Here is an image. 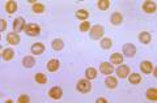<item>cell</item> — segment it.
<instances>
[{
    "label": "cell",
    "instance_id": "obj_25",
    "mask_svg": "<svg viewBox=\"0 0 157 103\" xmlns=\"http://www.w3.org/2000/svg\"><path fill=\"white\" fill-rule=\"evenodd\" d=\"M36 81H37V84H46L47 78H46V76L43 75V73H37L36 75Z\"/></svg>",
    "mask_w": 157,
    "mask_h": 103
},
{
    "label": "cell",
    "instance_id": "obj_28",
    "mask_svg": "<svg viewBox=\"0 0 157 103\" xmlns=\"http://www.w3.org/2000/svg\"><path fill=\"white\" fill-rule=\"evenodd\" d=\"M109 6H110L109 0H101V2H98V8L102 9V11H106L109 8Z\"/></svg>",
    "mask_w": 157,
    "mask_h": 103
},
{
    "label": "cell",
    "instance_id": "obj_7",
    "mask_svg": "<svg viewBox=\"0 0 157 103\" xmlns=\"http://www.w3.org/2000/svg\"><path fill=\"white\" fill-rule=\"evenodd\" d=\"M48 94H50V97L52 98V99H60L62 95H63V91H62L60 87L55 86V87H52V89L48 91Z\"/></svg>",
    "mask_w": 157,
    "mask_h": 103
},
{
    "label": "cell",
    "instance_id": "obj_11",
    "mask_svg": "<svg viewBox=\"0 0 157 103\" xmlns=\"http://www.w3.org/2000/svg\"><path fill=\"white\" fill-rule=\"evenodd\" d=\"M32 52L34 55H41V53L45 52V46L42 43H34L32 46Z\"/></svg>",
    "mask_w": 157,
    "mask_h": 103
},
{
    "label": "cell",
    "instance_id": "obj_4",
    "mask_svg": "<svg viewBox=\"0 0 157 103\" xmlns=\"http://www.w3.org/2000/svg\"><path fill=\"white\" fill-rule=\"evenodd\" d=\"M123 53L126 56H128V57H132V56H135V53H136V47L134 45H131V43H127V45L123 46Z\"/></svg>",
    "mask_w": 157,
    "mask_h": 103
},
{
    "label": "cell",
    "instance_id": "obj_26",
    "mask_svg": "<svg viewBox=\"0 0 157 103\" xmlns=\"http://www.w3.org/2000/svg\"><path fill=\"white\" fill-rule=\"evenodd\" d=\"M111 46H113V42H111L110 38H104L101 41V47L102 48H110Z\"/></svg>",
    "mask_w": 157,
    "mask_h": 103
},
{
    "label": "cell",
    "instance_id": "obj_17",
    "mask_svg": "<svg viewBox=\"0 0 157 103\" xmlns=\"http://www.w3.org/2000/svg\"><path fill=\"white\" fill-rule=\"evenodd\" d=\"M139 41H140L141 43H144V45H148V43L151 42V34L147 33V31L140 33V34H139Z\"/></svg>",
    "mask_w": 157,
    "mask_h": 103
},
{
    "label": "cell",
    "instance_id": "obj_9",
    "mask_svg": "<svg viewBox=\"0 0 157 103\" xmlns=\"http://www.w3.org/2000/svg\"><path fill=\"white\" fill-rule=\"evenodd\" d=\"M59 67H60V63H59V60H56V59H51V60L47 63V69L50 72L58 71Z\"/></svg>",
    "mask_w": 157,
    "mask_h": 103
},
{
    "label": "cell",
    "instance_id": "obj_14",
    "mask_svg": "<svg viewBox=\"0 0 157 103\" xmlns=\"http://www.w3.org/2000/svg\"><path fill=\"white\" fill-rule=\"evenodd\" d=\"M128 81L132 85H137L141 81V76L139 75V73H131V75L128 76Z\"/></svg>",
    "mask_w": 157,
    "mask_h": 103
},
{
    "label": "cell",
    "instance_id": "obj_18",
    "mask_svg": "<svg viewBox=\"0 0 157 103\" xmlns=\"http://www.w3.org/2000/svg\"><path fill=\"white\" fill-rule=\"evenodd\" d=\"M110 61L113 64H121V63H123V56L121 53H113L110 56Z\"/></svg>",
    "mask_w": 157,
    "mask_h": 103
},
{
    "label": "cell",
    "instance_id": "obj_27",
    "mask_svg": "<svg viewBox=\"0 0 157 103\" xmlns=\"http://www.w3.org/2000/svg\"><path fill=\"white\" fill-rule=\"evenodd\" d=\"M88 16H89V14H88V12L84 11V9H80V11H77V12H76V17H77V18H80V20H86Z\"/></svg>",
    "mask_w": 157,
    "mask_h": 103
},
{
    "label": "cell",
    "instance_id": "obj_22",
    "mask_svg": "<svg viewBox=\"0 0 157 103\" xmlns=\"http://www.w3.org/2000/svg\"><path fill=\"white\" fill-rule=\"evenodd\" d=\"M85 76L88 80H93V78L97 77V71L94 69V68H88V69L85 71Z\"/></svg>",
    "mask_w": 157,
    "mask_h": 103
},
{
    "label": "cell",
    "instance_id": "obj_24",
    "mask_svg": "<svg viewBox=\"0 0 157 103\" xmlns=\"http://www.w3.org/2000/svg\"><path fill=\"white\" fill-rule=\"evenodd\" d=\"M147 98L149 101H156L157 99V90L156 89H148L147 90Z\"/></svg>",
    "mask_w": 157,
    "mask_h": 103
},
{
    "label": "cell",
    "instance_id": "obj_29",
    "mask_svg": "<svg viewBox=\"0 0 157 103\" xmlns=\"http://www.w3.org/2000/svg\"><path fill=\"white\" fill-rule=\"evenodd\" d=\"M33 11H34V13H42L43 11H45V7H43L42 4H39V3L33 4Z\"/></svg>",
    "mask_w": 157,
    "mask_h": 103
},
{
    "label": "cell",
    "instance_id": "obj_6",
    "mask_svg": "<svg viewBox=\"0 0 157 103\" xmlns=\"http://www.w3.org/2000/svg\"><path fill=\"white\" fill-rule=\"evenodd\" d=\"M100 71H101V73H104V75L109 76L110 73H113L114 68H113V65L110 64V63H102V64L100 65Z\"/></svg>",
    "mask_w": 157,
    "mask_h": 103
},
{
    "label": "cell",
    "instance_id": "obj_30",
    "mask_svg": "<svg viewBox=\"0 0 157 103\" xmlns=\"http://www.w3.org/2000/svg\"><path fill=\"white\" fill-rule=\"evenodd\" d=\"M89 29H90L89 21H84V22H81V25H80V31L85 33V31H89Z\"/></svg>",
    "mask_w": 157,
    "mask_h": 103
},
{
    "label": "cell",
    "instance_id": "obj_31",
    "mask_svg": "<svg viewBox=\"0 0 157 103\" xmlns=\"http://www.w3.org/2000/svg\"><path fill=\"white\" fill-rule=\"evenodd\" d=\"M29 101H30V98H29L28 95H20V98H18L20 103H28Z\"/></svg>",
    "mask_w": 157,
    "mask_h": 103
},
{
    "label": "cell",
    "instance_id": "obj_23",
    "mask_svg": "<svg viewBox=\"0 0 157 103\" xmlns=\"http://www.w3.org/2000/svg\"><path fill=\"white\" fill-rule=\"evenodd\" d=\"M63 47H64V43H63L62 39H55V41H52V48H54L55 51L62 50Z\"/></svg>",
    "mask_w": 157,
    "mask_h": 103
},
{
    "label": "cell",
    "instance_id": "obj_5",
    "mask_svg": "<svg viewBox=\"0 0 157 103\" xmlns=\"http://www.w3.org/2000/svg\"><path fill=\"white\" fill-rule=\"evenodd\" d=\"M24 28H25V21H24V18L22 17H17L16 20H14V22H13V30H14V33L21 31Z\"/></svg>",
    "mask_w": 157,
    "mask_h": 103
},
{
    "label": "cell",
    "instance_id": "obj_3",
    "mask_svg": "<svg viewBox=\"0 0 157 103\" xmlns=\"http://www.w3.org/2000/svg\"><path fill=\"white\" fill-rule=\"evenodd\" d=\"M104 28H102L101 25H94L92 29H90V37L93 39H100L102 38V35H104Z\"/></svg>",
    "mask_w": 157,
    "mask_h": 103
},
{
    "label": "cell",
    "instance_id": "obj_32",
    "mask_svg": "<svg viewBox=\"0 0 157 103\" xmlns=\"http://www.w3.org/2000/svg\"><path fill=\"white\" fill-rule=\"evenodd\" d=\"M0 24H2V26H0V30L4 31V30H6V28H7V22H6V20H0Z\"/></svg>",
    "mask_w": 157,
    "mask_h": 103
},
{
    "label": "cell",
    "instance_id": "obj_16",
    "mask_svg": "<svg viewBox=\"0 0 157 103\" xmlns=\"http://www.w3.org/2000/svg\"><path fill=\"white\" fill-rule=\"evenodd\" d=\"M6 11L9 13V14H12V13H14L17 11V4H16V2H8L7 4H6Z\"/></svg>",
    "mask_w": 157,
    "mask_h": 103
},
{
    "label": "cell",
    "instance_id": "obj_2",
    "mask_svg": "<svg viewBox=\"0 0 157 103\" xmlns=\"http://www.w3.org/2000/svg\"><path fill=\"white\" fill-rule=\"evenodd\" d=\"M92 89V84L89 82V80H80L77 82V90L81 93H89Z\"/></svg>",
    "mask_w": 157,
    "mask_h": 103
},
{
    "label": "cell",
    "instance_id": "obj_19",
    "mask_svg": "<svg viewBox=\"0 0 157 103\" xmlns=\"http://www.w3.org/2000/svg\"><path fill=\"white\" fill-rule=\"evenodd\" d=\"M34 63H36L34 57L26 56V57H24V60H22V65L25 68H32V67H34Z\"/></svg>",
    "mask_w": 157,
    "mask_h": 103
},
{
    "label": "cell",
    "instance_id": "obj_12",
    "mask_svg": "<svg viewBox=\"0 0 157 103\" xmlns=\"http://www.w3.org/2000/svg\"><path fill=\"white\" fill-rule=\"evenodd\" d=\"M7 41H8V43H11V45H18L20 37H18L17 33H9L7 35Z\"/></svg>",
    "mask_w": 157,
    "mask_h": 103
},
{
    "label": "cell",
    "instance_id": "obj_20",
    "mask_svg": "<svg viewBox=\"0 0 157 103\" xmlns=\"http://www.w3.org/2000/svg\"><path fill=\"white\" fill-rule=\"evenodd\" d=\"M2 56H3L4 60H11V59L14 56V52H13L12 48H6V50H3Z\"/></svg>",
    "mask_w": 157,
    "mask_h": 103
},
{
    "label": "cell",
    "instance_id": "obj_1",
    "mask_svg": "<svg viewBox=\"0 0 157 103\" xmlns=\"http://www.w3.org/2000/svg\"><path fill=\"white\" fill-rule=\"evenodd\" d=\"M24 30H25V33L28 34V35L36 37V35H39L41 28H39L37 24H28V25H25V28H24Z\"/></svg>",
    "mask_w": 157,
    "mask_h": 103
},
{
    "label": "cell",
    "instance_id": "obj_13",
    "mask_svg": "<svg viewBox=\"0 0 157 103\" xmlns=\"http://www.w3.org/2000/svg\"><path fill=\"white\" fill-rule=\"evenodd\" d=\"M140 69L143 71L145 75H149V73H152V69H153V67H152V63L151 61H143L140 64Z\"/></svg>",
    "mask_w": 157,
    "mask_h": 103
},
{
    "label": "cell",
    "instance_id": "obj_33",
    "mask_svg": "<svg viewBox=\"0 0 157 103\" xmlns=\"http://www.w3.org/2000/svg\"><path fill=\"white\" fill-rule=\"evenodd\" d=\"M96 102H97V103H106L107 101L105 99V98H98V99H97Z\"/></svg>",
    "mask_w": 157,
    "mask_h": 103
},
{
    "label": "cell",
    "instance_id": "obj_15",
    "mask_svg": "<svg viewBox=\"0 0 157 103\" xmlns=\"http://www.w3.org/2000/svg\"><path fill=\"white\" fill-rule=\"evenodd\" d=\"M110 21H111L113 25H121L122 21H123V17H122L121 13H113Z\"/></svg>",
    "mask_w": 157,
    "mask_h": 103
},
{
    "label": "cell",
    "instance_id": "obj_8",
    "mask_svg": "<svg viewBox=\"0 0 157 103\" xmlns=\"http://www.w3.org/2000/svg\"><path fill=\"white\" fill-rule=\"evenodd\" d=\"M128 73H130V68L127 67V65H121V67H118V69H117V75H118V77L126 78L127 76H128Z\"/></svg>",
    "mask_w": 157,
    "mask_h": 103
},
{
    "label": "cell",
    "instance_id": "obj_10",
    "mask_svg": "<svg viewBox=\"0 0 157 103\" xmlns=\"http://www.w3.org/2000/svg\"><path fill=\"white\" fill-rule=\"evenodd\" d=\"M143 9L147 13H155L156 12V3L153 2H145L143 4Z\"/></svg>",
    "mask_w": 157,
    "mask_h": 103
},
{
    "label": "cell",
    "instance_id": "obj_21",
    "mask_svg": "<svg viewBox=\"0 0 157 103\" xmlns=\"http://www.w3.org/2000/svg\"><path fill=\"white\" fill-rule=\"evenodd\" d=\"M105 84L107 87H110V89H114V87H117V80L114 77H111V76H107L106 77V80H105Z\"/></svg>",
    "mask_w": 157,
    "mask_h": 103
}]
</instances>
